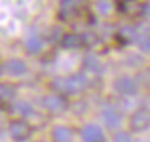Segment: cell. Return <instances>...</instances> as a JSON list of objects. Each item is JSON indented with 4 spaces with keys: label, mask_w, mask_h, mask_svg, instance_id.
<instances>
[{
    "label": "cell",
    "mask_w": 150,
    "mask_h": 142,
    "mask_svg": "<svg viewBox=\"0 0 150 142\" xmlns=\"http://www.w3.org/2000/svg\"><path fill=\"white\" fill-rule=\"evenodd\" d=\"M87 86V77L84 74H73L68 77H55V79L50 82L55 92L60 94H71V95H78Z\"/></svg>",
    "instance_id": "obj_1"
},
{
    "label": "cell",
    "mask_w": 150,
    "mask_h": 142,
    "mask_svg": "<svg viewBox=\"0 0 150 142\" xmlns=\"http://www.w3.org/2000/svg\"><path fill=\"white\" fill-rule=\"evenodd\" d=\"M8 132H10L11 139L16 142H24L29 139V136L33 134V128L26 119H13L8 124Z\"/></svg>",
    "instance_id": "obj_2"
},
{
    "label": "cell",
    "mask_w": 150,
    "mask_h": 142,
    "mask_svg": "<svg viewBox=\"0 0 150 142\" xmlns=\"http://www.w3.org/2000/svg\"><path fill=\"white\" fill-rule=\"evenodd\" d=\"M150 126V111L147 108H139L131 115L129 118V128L136 132H142L149 129Z\"/></svg>",
    "instance_id": "obj_3"
},
{
    "label": "cell",
    "mask_w": 150,
    "mask_h": 142,
    "mask_svg": "<svg viewBox=\"0 0 150 142\" xmlns=\"http://www.w3.org/2000/svg\"><path fill=\"white\" fill-rule=\"evenodd\" d=\"M42 105L50 113H60V111H65L66 110L68 102H66V99L62 94H49V95L42 97Z\"/></svg>",
    "instance_id": "obj_4"
},
{
    "label": "cell",
    "mask_w": 150,
    "mask_h": 142,
    "mask_svg": "<svg viewBox=\"0 0 150 142\" xmlns=\"http://www.w3.org/2000/svg\"><path fill=\"white\" fill-rule=\"evenodd\" d=\"M2 71L4 74H10V76H23L28 71V65L21 58H10L4 63Z\"/></svg>",
    "instance_id": "obj_5"
},
{
    "label": "cell",
    "mask_w": 150,
    "mask_h": 142,
    "mask_svg": "<svg viewBox=\"0 0 150 142\" xmlns=\"http://www.w3.org/2000/svg\"><path fill=\"white\" fill-rule=\"evenodd\" d=\"M115 89L121 95H134L137 92V82L131 76H120L115 81Z\"/></svg>",
    "instance_id": "obj_6"
},
{
    "label": "cell",
    "mask_w": 150,
    "mask_h": 142,
    "mask_svg": "<svg viewBox=\"0 0 150 142\" xmlns=\"http://www.w3.org/2000/svg\"><path fill=\"white\" fill-rule=\"evenodd\" d=\"M118 10L123 15L137 16L144 13V3H140L139 0H120L118 2Z\"/></svg>",
    "instance_id": "obj_7"
},
{
    "label": "cell",
    "mask_w": 150,
    "mask_h": 142,
    "mask_svg": "<svg viewBox=\"0 0 150 142\" xmlns=\"http://www.w3.org/2000/svg\"><path fill=\"white\" fill-rule=\"evenodd\" d=\"M81 137L84 142H105V134L97 124H86L81 129Z\"/></svg>",
    "instance_id": "obj_8"
},
{
    "label": "cell",
    "mask_w": 150,
    "mask_h": 142,
    "mask_svg": "<svg viewBox=\"0 0 150 142\" xmlns=\"http://www.w3.org/2000/svg\"><path fill=\"white\" fill-rule=\"evenodd\" d=\"M102 118H103V123L107 124V128L110 129H118L121 124V113L118 111L115 107H108L102 111Z\"/></svg>",
    "instance_id": "obj_9"
},
{
    "label": "cell",
    "mask_w": 150,
    "mask_h": 142,
    "mask_svg": "<svg viewBox=\"0 0 150 142\" xmlns=\"http://www.w3.org/2000/svg\"><path fill=\"white\" fill-rule=\"evenodd\" d=\"M52 141L53 142H71L73 141V131L68 126L58 124L52 129Z\"/></svg>",
    "instance_id": "obj_10"
},
{
    "label": "cell",
    "mask_w": 150,
    "mask_h": 142,
    "mask_svg": "<svg viewBox=\"0 0 150 142\" xmlns=\"http://www.w3.org/2000/svg\"><path fill=\"white\" fill-rule=\"evenodd\" d=\"M82 66L84 70H87V73L92 74H98L102 71V61L97 55L94 53H87L84 58H82Z\"/></svg>",
    "instance_id": "obj_11"
},
{
    "label": "cell",
    "mask_w": 150,
    "mask_h": 142,
    "mask_svg": "<svg viewBox=\"0 0 150 142\" xmlns=\"http://www.w3.org/2000/svg\"><path fill=\"white\" fill-rule=\"evenodd\" d=\"M76 11V0H60V13L58 18L62 21H69Z\"/></svg>",
    "instance_id": "obj_12"
},
{
    "label": "cell",
    "mask_w": 150,
    "mask_h": 142,
    "mask_svg": "<svg viewBox=\"0 0 150 142\" xmlns=\"http://www.w3.org/2000/svg\"><path fill=\"white\" fill-rule=\"evenodd\" d=\"M60 44L63 48H78L84 45V42H82V36L69 32V34H63V39L60 40Z\"/></svg>",
    "instance_id": "obj_13"
},
{
    "label": "cell",
    "mask_w": 150,
    "mask_h": 142,
    "mask_svg": "<svg viewBox=\"0 0 150 142\" xmlns=\"http://www.w3.org/2000/svg\"><path fill=\"white\" fill-rule=\"evenodd\" d=\"M136 37H137V32L134 31L131 26H123V28H120V31L116 32V39L121 42V44H124V45L131 44Z\"/></svg>",
    "instance_id": "obj_14"
},
{
    "label": "cell",
    "mask_w": 150,
    "mask_h": 142,
    "mask_svg": "<svg viewBox=\"0 0 150 142\" xmlns=\"http://www.w3.org/2000/svg\"><path fill=\"white\" fill-rule=\"evenodd\" d=\"M44 48V40L39 37V36H31L26 40V50L29 52V55H36L40 53Z\"/></svg>",
    "instance_id": "obj_15"
},
{
    "label": "cell",
    "mask_w": 150,
    "mask_h": 142,
    "mask_svg": "<svg viewBox=\"0 0 150 142\" xmlns=\"http://www.w3.org/2000/svg\"><path fill=\"white\" fill-rule=\"evenodd\" d=\"M0 95H2V100H11L15 95H16V87L13 86V84H7L4 82L2 84V87H0Z\"/></svg>",
    "instance_id": "obj_16"
},
{
    "label": "cell",
    "mask_w": 150,
    "mask_h": 142,
    "mask_svg": "<svg viewBox=\"0 0 150 142\" xmlns=\"http://www.w3.org/2000/svg\"><path fill=\"white\" fill-rule=\"evenodd\" d=\"M82 42H84V45H87V47H94V45H97L98 37H97V34H94L92 31H87V32L82 34Z\"/></svg>",
    "instance_id": "obj_17"
},
{
    "label": "cell",
    "mask_w": 150,
    "mask_h": 142,
    "mask_svg": "<svg viewBox=\"0 0 150 142\" xmlns=\"http://www.w3.org/2000/svg\"><path fill=\"white\" fill-rule=\"evenodd\" d=\"M16 111L20 113L21 116H28L33 113V105H31L29 102H20L16 105Z\"/></svg>",
    "instance_id": "obj_18"
},
{
    "label": "cell",
    "mask_w": 150,
    "mask_h": 142,
    "mask_svg": "<svg viewBox=\"0 0 150 142\" xmlns=\"http://www.w3.org/2000/svg\"><path fill=\"white\" fill-rule=\"evenodd\" d=\"M137 42H139V47L144 52H150V36L149 34H139L137 36Z\"/></svg>",
    "instance_id": "obj_19"
},
{
    "label": "cell",
    "mask_w": 150,
    "mask_h": 142,
    "mask_svg": "<svg viewBox=\"0 0 150 142\" xmlns=\"http://www.w3.org/2000/svg\"><path fill=\"white\" fill-rule=\"evenodd\" d=\"M113 142H134L129 132L126 131H116L113 134Z\"/></svg>",
    "instance_id": "obj_20"
},
{
    "label": "cell",
    "mask_w": 150,
    "mask_h": 142,
    "mask_svg": "<svg viewBox=\"0 0 150 142\" xmlns=\"http://www.w3.org/2000/svg\"><path fill=\"white\" fill-rule=\"evenodd\" d=\"M144 57L142 55H137V53H134V55H131L129 58H127V63H129V66L131 68H137L139 65H144Z\"/></svg>",
    "instance_id": "obj_21"
},
{
    "label": "cell",
    "mask_w": 150,
    "mask_h": 142,
    "mask_svg": "<svg viewBox=\"0 0 150 142\" xmlns=\"http://www.w3.org/2000/svg\"><path fill=\"white\" fill-rule=\"evenodd\" d=\"M97 10L100 11V15H108L111 10V5L108 0H98L97 2Z\"/></svg>",
    "instance_id": "obj_22"
},
{
    "label": "cell",
    "mask_w": 150,
    "mask_h": 142,
    "mask_svg": "<svg viewBox=\"0 0 150 142\" xmlns=\"http://www.w3.org/2000/svg\"><path fill=\"white\" fill-rule=\"evenodd\" d=\"M142 15H145L147 18H150V2L144 3V13H142Z\"/></svg>",
    "instance_id": "obj_23"
}]
</instances>
